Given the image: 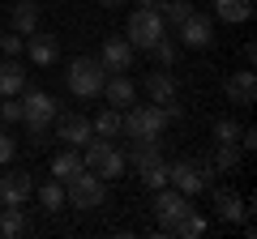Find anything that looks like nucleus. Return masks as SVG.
Instances as JSON below:
<instances>
[{
  "label": "nucleus",
  "mask_w": 257,
  "mask_h": 239,
  "mask_svg": "<svg viewBox=\"0 0 257 239\" xmlns=\"http://www.w3.org/2000/svg\"><path fill=\"white\" fill-rule=\"evenodd\" d=\"M176 90H180V86H176V77L167 73V68H155V73H146V94H150V102H159V107H163V102H172V98H176Z\"/></svg>",
  "instance_id": "obj_18"
},
{
  "label": "nucleus",
  "mask_w": 257,
  "mask_h": 239,
  "mask_svg": "<svg viewBox=\"0 0 257 239\" xmlns=\"http://www.w3.org/2000/svg\"><path fill=\"white\" fill-rule=\"evenodd\" d=\"M26 56L35 60L39 68L56 64V56H60V38H56V34H43V30H35V34L26 38Z\"/></svg>",
  "instance_id": "obj_16"
},
{
  "label": "nucleus",
  "mask_w": 257,
  "mask_h": 239,
  "mask_svg": "<svg viewBox=\"0 0 257 239\" xmlns=\"http://www.w3.org/2000/svg\"><path fill=\"white\" fill-rule=\"evenodd\" d=\"M99 64L107 73H133V43L128 38H107L99 52Z\"/></svg>",
  "instance_id": "obj_10"
},
{
  "label": "nucleus",
  "mask_w": 257,
  "mask_h": 239,
  "mask_svg": "<svg viewBox=\"0 0 257 239\" xmlns=\"http://www.w3.org/2000/svg\"><path fill=\"white\" fill-rule=\"evenodd\" d=\"M82 162H86V171L103 175V180H120V175L128 171V162H124V150H116L107 137H94L90 146L82 150Z\"/></svg>",
  "instance_id": "obj_4"
},
{
  "label": "nucleus",
  "mask_w": 257,
  "mask_h": 239,
  "mask_svg": "<svg viewBox=\"0 0 257 239\" xmlns=\"http://www.w3.org/2000/svg\"><path fill=\"white\" fill-rule=\"evenodd\" d=\"M120 120H124V111H120V107L99 111V120H90L94 137H107V141H116V137H120Z\"/></svg>",
  "instance_id": "obj_23"
},
{
  "label": "nucleus",
  "mask_w": 257,
  "mask_h": 239,
  "mask_svg": "<svg viewBox=\"0 0 257 239\" xmlns=\"http://www.w3.org/2000/svg\"><path fill=\"white\" fill-rule=\"evenodd\" d=\"M39 201H43V210H64V205H69V201H64V184H60V180L43 184V188H39Z\"/></svg>",
  "instance_id": "obj_28"
},
{
  "label": "nucleus",
  "mask_w": 257,
  "mask_h": 239,
  "mask_svg": "<svg viewBox=\"0 0 257 239\" xmlns=\"http://www.w3.org/2000/svg\"><path fill=\"white\" fill-rule=\"evenodd\" d=\"M236 162H240V146H236V141H219V146H214L210 166L223 175V171H236Z\"/></svg>",
  "instance_id": "obj_27"
},
{
  "label": "nucleus",
  "mask_w": 257,
  "mask_h": 239,
  "mask_svg": "<svg viewBox=\"0 0 257 239\" xmlns=\"http://www.w3.org/2000/svg\"><path fill=\"white\" fill-rule=\"evenodd\" d=\"M82 150H73V146H69V150H60V154H56L52 158V175H56V180H60V184H64V180H73V175L77 171H82Z\"/></svg>",
  "instance_id": "obj_22"
},
{
  "label": "nucleus",
  "mask_w": 257,
  "mask_h": 239,
  "mask_svg": "<svg viewBox=\"0 0 257 239\" xmlns=\"http://www.w3.org/2000/svg\"><path fill=\"white\" fill-rule=\"evenodd\" d=\"M142 184L150 188V192H159V188H167V162H155L142 171Z\"/></svg>",
  "instance_id": "obj_30"
},
{
  "label": "nucleus",
  "mask_w": 257,
  "mask_h": 239,
  "mask_svg": "<svg viewBox=\"0 0 257 239\" xmlns=\"http://www.w3.org/2000/svg\"><path fill=\"white\" fill-rule=\"evenodd\" d=\"M64 82H69V90H73L77 98H94V94H103L107 68H103L94 56H77V60H69V73H64Z\"/></svg>",
  "instance_id": "obj_5"
},
{
  "label": "nucleus",
  "mask_w": 257,
  "mask_h": 239,
  "mask_svg": "<svg viewBox=\"0 0 257 239\" xmlns=\"http://www.w3.org/2000/svg\"><path fill=\"white\" fill-rule=\"evenodd\" d=\"M163 34H167V26H163V18H159V9H138L128 18V34L124 38L133 43V52H150Z\"/></svg>",
  "instance_id": "obj_6"
},
{
  "label": "nucleus",
  "mask_w": 257,
  "mask_h": 239,
  "mask_svg": "<svg viewBox=\"0 0 257 239\" xmlns=\"http://www.w3.org/2000/svg\"><path fill=\"white\" fill-rule=\"evenodd\" d=\"M13 30H18L22 38H30L39 30V4L35 0H18V4H13Z\"/></svg>",
  "instance_id": "obj_21"
},
{
  "label": "nucleus",
  "mask_w": 257,
  "mask_h": 239,
  "mask_svg": "<svg viewBox=\"0 0 257 239\" xmlns=\"http://www.w3.org/2000/svg\"><path fill=\"white\" fill-rule=\"evenodd\" d=\"M223 94L231 98V107H253V98H257V77H253V68L231 73L227 82H223Z\"/></svg>",
  "instance_id": "obj_13"
},
{
  "label": "nucleus",
  "mask_w": 257,
  "mask_h": 239,
  "mask_svg": "<svg viewBox=\"0 0 257 239\" xmlns=\"http://www.w3.org/2000/svg\"><path fill=\"white\" fill-rule=\"evenodd\" d=\"M0 120L5 124H22V98L13 94V98H0Z\"/></svg>",
  "instance_id": "obj_32"
},
{
  "label": "nucleus",
  "mask_w": 257,
  "mask_h": 239,
  "mask_svg": "<svg viewBox=\"0 0 257 239\" xmlns=\"http://www.w3.org/2000/svg\"><path fill=\"white\" fill-rule=\"evenodd\" d=\"M0 235L5 239L26 235V214H22V205H5V210H0Z\"/></svg>",
  "instance_id": "obj_24"
},
{
  "label": "nucleus",
  "mask_w": 257,
  "mask_h": 239,
  "mask_svg": "<svg viewBox=\"0 0 257 239\" xmlns=\"http://www.w3.org/2000/svg\"><path fill=\"white\" fill-rule=\"evenodd\" d=\"M13 154H18V141H13L9 132L0 128V166H9V162H13Z\"/></svg>",
  "instance_id": "obj_34"
},
{
  "label": "nucleus",
  "mask_w": 257,
  "mask_h": 239,
  "mask_svg": "<svg viewBox=\"0 0 257 239\" xmlns=\"http://www.w3.org/2000/svg\"><path fill=\"white\" fill-rule=\"evenodd\" d=\"M22 90H26V64L18 56H5L0 60V98H13Z\"/></svg>",
  "instance_id": "obj_15"
},
{
  "label": "nucleus",
  "mask_w": 257,
  "mask_h": 239,
  "mask_svg": "<svg viewBox=\"0 0 257 239\" xmlns=\"http://www.w3.org/2000/svg\"><path fill=\"white\" fill-rule=\"evenodd\" d=\"M193 0H163L159 4V18H163V26H180L184 18H193Z\"/></svg>",
  "instance_id": "obj_25"
},
{
  "label": "nucleus",
  "mask_w": 257,
  "mask_h": 239,
  "mask_svg": "<svg viewBox=\"0 0 257 239\" xmlns=\"http://www.w3.org/2000/svg\"><path fill=\"white\" fill-rule=\"evenodd\" d=\"M103 98L111 102V107H133L138 102V86H133V77L128 73H107V82H103Z\"/></svg>",
  "instance_id": "obj_12"
},
{
  "label": "nucleus",
  "mask_w": 257,
  "mask_h": 239,
  "mask_svg": "<svg viewBox=\"0 0 257 239\" xmlns=\"http://www.w3.org/2000/svg\"><path fill=\"white\" fill-rule=\"evenodd\" d=\"M167 235H180V239H197V235H206V218L197 210H189L184 214L180 222H172V230H167Z\"/></svg>",
  "instance_id": "obj_26"
},
{
  "label": "nucleus",
  "mask_w": 257,
  "mask_h": 239,
  "mask_svg": "<svg viewBox=\"0 0 257 239\" xmlns=\"http://www.w3.org/2000/svg\"><path fill=\"white\" fill-rule=\"evenodd\" d=\"M214 18L227 22V26H240V22L253 18V0H214Z\"/></svg>",
  "instance_id": "obj_20"
},
{
  "label": "nucleus",
  "mask_w": 257,
  "mask_h": 239,
  "mask_svg": "<svg viewBox=\"0 0 257 239\" xmlns=\"http://www.w3.org/2000/svg\"><path fill=\"white\" fill-rule=\"evenodd\" d=\"M94 4H107V9H111V4H124V0H94Z\"/></svg>",
  "instance_id": "obj_36"
},
{
  "label": "nucleus",
  "mask_w": 257,
  "mask_h": 239,
  "mask_svg": "<svg viewBox=\"0 0 257 239\" xmlns=\"http://www.w3.org/2000/svg\"><path fill=\"white\" fill-rule=\"evenodd\" d=\"M138 9H159V0H138Z\"/></svg>",
  "instance_id": "obj_35"
},
{
  "label": "nucleus",
  "mask_w": 257,
  "mask_h": 239,
  "mask_svg": "<svg viewBox=\"0 0 257 239\" xmlns=\"http://www.w3.org/2000/svg\"><path fill=\"white\" fill-rule=\"evenodd\" d=\"M64 201L73 205V210H99L107 201V180L82 166L73 180H64Z\"/></svg>",
  "instance_id": "obj_3"
},
{
  "label": "nucleus",
  "mask_w": 257,
  "mask_h": 239,
  "mask_svg": "<svg viewBox=\"0 0 257 239\" xmlns=\"http://www.w3.org/2000/svg\"><path fill=\"white\" fill-rule=\"evenodd\" d=\"M35 192V180L26 171H9L0 175V205H26V196Z\"/></svg>",
  "instance_id": "obj_14"
},
{
  "label": "nucleus",
  "mask_w": 257,
  "mask_h": 239,
  "mask_svg": "<svg viewBox=\"0 0 257 239\" xmlns=\"http://www.w3.org/2000/svg\"><path fill=\"white\" fill-rule=\"evenodd\" d=\"M176 30H180V43H184V47H210V43H214V22L206 18V13L184 18Z\"/></svg>",
  "instance_id": "obj_11"
},
{
  "label": "nucleus",
  "mask_w": 257,
  "mask_h": 239,
  "mask_svg": "<svg viewBox=\"0 0 257 239\" xmlns=\"http://www.w3.org/2000/svg\"><path fill=\"white\" fill-rule=\"evenodd\" d=\"M150 56H155V60H159V68H172L176 64V43H172V38H159V43L155 47H150Z\"/></svg>",
  "instance_id": "obj_29"
},
{
  "label": "nucleus",
  "mask_w": 257,
  "mask_h": 239,
  "mask_svg": "<svg viewBox=\"0 0 257 239\" xmlns=\"http://www.w3.org/2000/svg\"><path fill=\"white\" fill-rule=\"evenodd\" d=\"M210 175H219L210 166V158H180V162H167V184L172 188H180L184 196H197V192H206L210 188Z\"/></svg>",
  "instance_id": "obj_1"
},
{
  "label": "nucleus",
  "mask_w": 257,
  "mask_h": 239,
  "mask_svg": "<svg viewBox=\"0 0 257 239\" xmlns=\"http://www.w3.org/2000/svg\"><path fill=\"white\" fill-rule=\"evenodd\" d=\"M189 210H193V196H184L180 188L167 184V188L155 192V218H159V230H163V235L172 230V222H180Z\"/></svg>",
  "instance_id": "obj_7"
},
{
  "label": "nucleus",
  "mask_w": 257,
  "mask_h": 239,
  "mask_svg": "<svg viewBox=\"0 0 257 239\" xmlns=\"http://www.w3.org/2000/svg\"><path fill=\"white\" fill-rule=\"evenodd\" d=\"M214 210H219V218H223V222H231V226L248 218V205L240 201L231 188H214Z\"/></svg>",
  "instance_id": "obj_17"
},
{
  "label": "nucleus",
  "mask_w": 257,
  "mask_h": 239,
  "mask_svg": "<svg viewBox=\"0 0 257 239\" xmlns=\"http://www.w3.org/2000/svg\"><path fill=\"white\" fill-rule=\"evenodd\" d=\"M240 137V124L231 116H223V120H214V141H236Z\"/></svg>",
  "instance_id": "obj_33"
},
{
  "label": "nucleus",
  "mask_w": 257,
  "mask_h": 239,
  "mask_svg": "<svg viewBox=\"0 0 257 239\" xmlns=\"http://www.w3.org/2000/svg\"><path fill=\"white\" fill-rule=\"evenodd\" d=\"M0 52L5 56H22L26 52V38H22L18 30H0Z\"/></svg>",
  "instance_id": "obj_31"
},
{
  "label": "nucleus",
  "mask_w": 257,
  "mask_h": 239,
  "mask_svg": "<svg viewBox=\"0 0 257 239\" xmlns=\"http://www.w3.org/2000/svg\"><path fill=\"white\" fill-rule=\"evenodd\" d=\"M52 128H56V141H64V146H73V150H86V146L94 141L90 120H86V116H77V111H69V116H60V111H56Z\"/></svg>",
  "instance_id": "obj_8"
},
{
  "label": "nucleus",
  "mask_w": 257,
  "mask_h": 239,
  "mask_svg": "<svg viewBox=\"0 0 257 239\" xmlns=\"http://www.w3.org/2000/svg\"><path fill=\"white\" fill-rule=\"evenodd\" d=\"M56 120V98L47 90H26V98H22V124L26 128H52Z\"/></svg>",
  "instance_id": "obj_9"
},
{
  "label": "nucleus",
  "mask_w": 257,
  "mask_h": 239,
  "mask_svg": "<svg viewBox=\"0 0 257 239\" xmlns=\"http://www.w3.org/2000/svg\"><path fill=\"white\" fill-rule=\"evenodd\" d=\"M0 128H5V120H0Z\"/></svg>",
  "instance_id": "obj_37"
},
{
  "label": "nucleus",
  "mask_w": 257,
  "mask_h": 239,
  "mask_svg": "<svg viewBox=\"0 0 257 239\" xmlns=\"http://www.w3.org/2000/svg\"><path fill=\"white\" fill-rule=\"evenodd\" d=\"M167 124L172 120L163 116V107L150 102V107H128L124 120H120V132H128V141H159Z\"/></svg>",
  "instance_id": "obj_2"
},
{
  "label": "nucleus",
  "mask_w": 257,
  "mask_h": 239,
  "mask_svg": "<svg viewBox=\"0 0 257 239\" xmlns=\"http://www.w3.org/2000/svg\"><path fill=\"white\" fill-rule=\"evenodd\" d=\"M124 162L138 166V171H146V166L163 162V150H159V141H133V146H128V154H124Z\"/></svg>",
  "instance_id": "obj_19"
}]
</instances>
